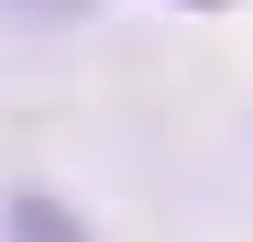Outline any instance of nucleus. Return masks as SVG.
I'll return each instance as SVG.
<instances>
[{
  "label": "nucleus",
  "instance_id": "nucleus-1",
  "mask_svg": "<svg viewBox=\"0 0 253 242\" xmlns=\"http://www.w3.org/2000/svg\"><path fill=\"white\" fill-rule=\"evenodd\" d=\"M0 231H77L55 198H11V209H0Z\"/></svg>",
  "mask_w": 253,
  "mask_h": 242
},
{
  "label": "nucleus",
  "instance_id": "nucleus-2",
  "mask_svg": "<svg viewBox=\"0 0 253 242\" xmlns=\"http://www.w3.org/2000/svg\"><path fill=\"white\" fill-rule=\"evenodd\" d=\"M0 11H11V22H77L88 0H0Z\"/></svg>",
  "mask_w": 253,
  "mask_h": 242
},
{
  "label": "nucleus",
  "instance_id": "nucleus-3",
  "mask_svg": "<svg viewBox=\"0 0 253 242\" xmlns=\"http://www.w3.org/2000/svg\"><path fill=\"white\" fill-rule=\"evenodd\" d=\"M198 11H209V0H198Z\"/></svg>",
  "mask_w": 253,
  "mask_h": 242
}]
</instances>
